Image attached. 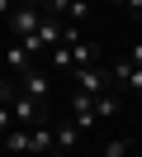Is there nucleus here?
<instances>
[{
    "label": "nucleus",
    "instance_id": "f03ea898",
    "mask_svg": "<svg viewBox=\"0 0 142 157\" xmlns=\"http://www.w3.org/2000/svg\"><path fill=\"white\" fill-rule=\"evenodd\" d=\"M43 19H47V0H38V5H19V10L9 14L5 24H9V29L19 33V43H24L28 33H38V24H43Z\"/></svg>",
    "mask_w": 142,
    "mask_h": 157
},
{
    "label": "nucleus",
    "instance_id": "6e6552de",
    "mask_svg": "<svg viewBox=\"0 0 142 157\" xmlns=\"http://www.w3.org/2000/svg\"><path fill=\"white\" fill-rule=\"evenodd\" d=\"M81 133H85V128L76 124V119H62V124L52 128V138H57V147H62V152H76V147H81Z\"/></svg>",
    "mask_w": 142,
    "mask_h": 157
},
{
    "label": "nucleus",
    "instance_id": "0eeeda50",
    "mask_svg": "<svg viewBox=\"0 0 142 157\" xmlns=\"http://www.w3.org/2000/svg\"><path fill=\"white\" fill-rule=\"evenodd\" d=\"M19 90H24V95H33V100H47L52 95V81H47V71H24V76H19Z\"/></svg>",
    "mask_w": 142,
    "mask_h": 157
},
{
    "label": "nucleus",
    "instance_id": "f257e3e1",
    "mask_svg": "<svg viewBox=\"0 0 142 157\" xmlns=\"http://www.w3.org/2000/svg\"><path fill=\"white\" fill-rule=\"evenodd\" d=\"M9 109H14V124L19 128H43L47 124V100H33V95H24V90L9 100Z\"/></svg>",
    "mask_w": 142,
    "mask_h": 157
},
{
    "label": "nucleus",
    "instance_id": "1a4fd4ad",
    "mask_svg": "<svg viewBox=\"0 0 142 157\" xmlns=\"http://www.w3.org/2000/svg\"><path fill=\"white\" fill-rule=\"evenodd\" d=\"M5 152H33V128H9L5 133Z\"/></svg>",
    "mask_w": 142,
    "mask_h": 157
},
{
    "label": "nucleus",
    "instance_id": "7ed1b4c3",
    "mask_svg": "<svg viewBox=\"0 0 142 157\" xmlns=\"http://www.w3.org/2000/svg\"><path fill=\"white\" fill-rule=\"evenodd\" d=\"M71 76H76V90H85V95H109V86H114V76L100 67H76Z\"/></svg>",
    "mask_w": 142,
    "mask_h": 157
},
{
    "label": "nucleus",
    "instance_id": "f8f14e48",
    "mask_svg": "<svg viewBox=\"0 0 142 157\" xmlns=\"http://www.w3.org/2000/svg\"><path fill=\"white\" fill-rule=\"evenodd\" d=\"M52 67H57V71H71V48H66V43L52 48Z\"/></svg>",
    "mask_w": 142,
    "mask_h": 157
},
{
    "label": "nucleus",
    "instance_id": "20e7f679",
    "mask_svg": "<svg viewBox=\"0 0 142 157\" xmlns=\"http://www.w3.org/2000/svg\"><path fill=\"white\" fill-rule=\"evenodd\" d=\"M47 14L62 24H85L90 19V0H47Z\"/></svg>",
    "mask_w": 142,
    "mask_h": 157
},
{
    "label": "nucleus",
    "instance_id": "423d86ee",
    "mask_svg": "<svg viewBox=\"0 0 142 157\" xmlns=\"http://www.w3.org/2000/svg\"><path fill=\"white\" fill-rule=\"evenodd\" d=\"M109 76H114V86H123V90H133V95H142V67H133V62H114Z\"/></svg>",
    "mask_w": 142,
    "mask_h": 157
},
{
    "label": "nucleus",
    "instance_id": "9b49d317",
    "mask_svg": "<svg viewBox=\"0 0 142 157\" xmlns=\"http://www.w3.org/2000/svg\"><path fill=\"white\" fill-rule=\"evenodd\" d=\"M52 147H57V138H52V128H33V152H52Z\"/></svg>",
    "mask_w": 142,
    "mask_h": 157
},
{
    "label": "nucleus",
    "instance_id": "2eb2a0df",
    "mask_svg": "<svg viewBox=\"0 0 142 157\" xmlns=\"http://www.w3.org/2000/svg\"><path fill=\"white\" fill-rule=\"evenodd\" d=\"M114 5H123V10H128L133 19H142V0H114Z\"/></svg>",
    "mask_w": 142,
    "mask_h": 157
},
{
    "label": "nucleus",
    "instance_id": "ddd939ff",
    "mask_svg": "<svg viewBox=\"0 0 142 157\" xmlns=\"http://www.w3.org/2000/svg\"><path fill=\"white\" fill-rule=\"evenodd\" d=\"M128 147H133L128 138H114V143H104V152H100V157H128Z\"/></svg>",
    "mask_w": 142,
    "mask_h": 157
},
{
    "label": "nucleus",
    "instance_id": "39448f33",
    "mask_svg": "<svg viewBox=\"0 0 142 157\" xmlns=\"http://www.w3.org/2000/svg\"><path fill=\"white\" fill-rule=\"evenodd\" d=\"M71 119H76L81 128H95V124H100V95L76 90V95H71Z\"/></svg>",
    "mask_w": 142,
    "mask_h": 157
},
{
    "label": "nucleus",
    "instance_id": "4468645a",
    "mask_svg": "<svg viewBox=\"0 0 142 157\" xmlns=\"http://www.w3.org/2000/svg\"><path fill=\"white\" fill-rule=\"evenodd\" d=\"M9 128H14V109L0 105V133H9Z\"/></svg>",
    "mask_w": 142,
    "mask_h": 157
},
{
    "label": "nucleus",
    "instance_id": "9d476101",
    "mask_svg": "<svg viewBox=\"0 0 142 157\" xmlns=\"http://www.w3.org/2000/svg\"><path fill=\"white\" fill-rule=\"evenodd\" d=\"M5 57H9V67H14V71H19V76H24V71H33V52H28V48H24V43H19V48H9V52H5Z\"/></svg>",
    "mask_w": 142,
    "mask_h": 157
},
{
    "label": "nucleus",
    "instance_id": "dca6fc26",
    "mask_svg": "<svg viewBox=\"0 0 142 157\" xmlns=\"http://www.w3.org/2000/svg\"><path fill=\"white\" fill-rule=\"evenodd\" d=\"M128 62H133V67H142V43H133V57H128Z\"/></svg>",
    "mask_w": 142,
    "mask_h": 157
}]
</instances>
